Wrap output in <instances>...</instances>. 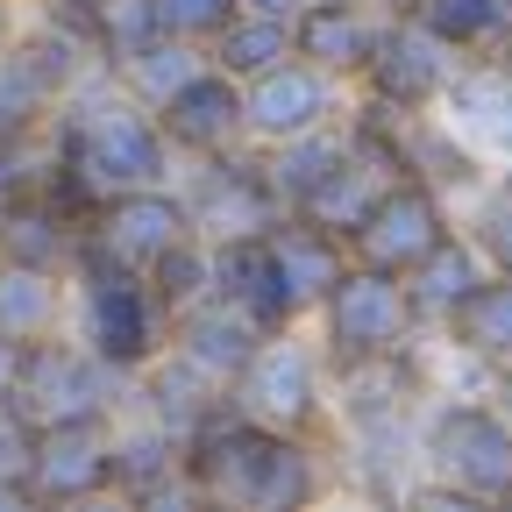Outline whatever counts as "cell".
<instances>
[{
  "label": "cell",
  "mask_w": 512,
  "mask_h": 512,
  "mask_svg": "<svg viewBox=\"0 0 512 512\" xmlns=\"http://www.w3.org/2000/svg\"><path fill=\"white\" fill-rule=\"evenodd\" d=\"M320 320H328V356L335 363H363V356H384V349H406V335H413L406 285L392 271H370V264H349L335 278V292L320 299Z\"/></svg>",
  "instance_id": "cell-4"
},
{
  "label": "cell",
  "mask_w": 512,
  "mask_h": 512,
  "mask_svg": "<svg viewBox=\"0 0 512 512\" xmlns=\"http://www.w3.org/2000/svg\"><path fill=\"white\" fill-rule=\"evenodd\" d=\"M349 157V136H335L328 121L320 128H299V136H285V143H271V157H264V178H271V192H278V207L285 214H299L320 185L335 178V164Z\"/></svg>",
  "instance_id": "cell-20"
},
{
  "label": "cell",
  "mask_w": 512,
  "mask_h": 512,
  "mask_svg": "<svg viewBox=\"0 0 512 512\" xmlns=\"http://www.w3.org/2000/svg\"><path fill=\"white\" fill-rule=\"evenodd\" d=\"M491 264H484V249L470 242V235H456V228H448L427 256H420V264L399 278L406 285V306H413V320H448V313H456L463 299H470V285L484 278Z\"/></svg>",
  "instance_id": "cell-18"
},
{
  "label": "cell",
  "mask_w": 512,
  "mask_h": 512,
  "mask_svg": "<svg viewBox=\"0 0 512 512\" xmlns=\"http://www.w3.org/2000/svg\"><path fill=\"white\" fill-rule=\"evenodd\" d=\"M114 484V434L107 420H50L29 448V491L36 498H100Z\"/></svg>",
  "instance_id": "cell-10"
},
{
  "label": "cell",
  "mask_w": 512,
  "mask_h": 512,
  "mask_svg": "<svg viewBox=\"0 0 512 512\" xmlns=\"http://www.w3.org/2000/svg\"><path fill=\"white\" fill-rule=\"evenodd\" d=\"M228 392H235V406L249 420H264L278 434H306L313 413H320V363H313L306 342H292L278 328V335L256 342V356L242 363V377L228 384Z\"/></svg>",
  "instance_id": "cell-6"
},
{
  "label": "cell",
  "mask_w": 512,
  "mask_h": 512,
  "mask_svg": "<svg viewBox=\"0 0 512 512\" xmlns=\"http://www.w3.org/2000/svg\"><path fill=\"white\" fill-rule=\"evenodd\" d=\"M157 128H164L171 150H192V157L235 150V136H242V79H228L221 64H200V72L157 107Z\"/></svg>",
  "instance_id": "cell-12"
},
{
  "label": "cell",
  "mask_w": 512,
  "mask_h": 512,
  "mask_svg": "<svg viewBox=\"0 0 512 512\" xmlns=\"http://www.w3.org/2000/svg\"><path fill=\"white\" fill-rule=\"evenodd\" d=\"M114 72H121V93H136V100L157 114V107H164L192 72H200V57H192V43H185V36H157V43H143L136 57H121Z\"/></svg>",
  "instance_id": "cell-25"
},
{
  "label": "cell",
  "mask_w": 512,
  "mask_h": 512,
  "mask_svg": "<svg viewBox=\"0 0 512 512\" xmlns=\"http://www.w3.org/2000/svg\"><path fill=\"white\" fill-rule=\"evenodd\" d=\"M86 235H93L107 256H121L128 271H150L171 242L192 235V214H185L178 192H164V185H128V192H107V200L93 207Z\"/></svg>",
  "instance_id": "cell-9"
},
{
  "label": "cell",
  "mask_w": 512,
  "mask_h": 512,
  "mask_svg": "<svg viewBox=\"0 0 512 512\" xmlns=\"http://www.w3.org/2000/svg\"><path fill=\"white\" fill-rule=\"evenodd\" d=\"M264 242H271V264H278V278H285V292H292L299 313L320 306L335 292V278L349 271V242L328 235L320 221H306V214H278L264 228Z\"/></svg>",
  "instance_id": "cell-14"
},
{
  "label": "cell",
  "mask_w": 512,
  "mask_h": 512,
  "mask_svg": "<svg viewBox=\"0 0 512 512\" xmlns=\"http://www.w3.org/2000/svg\"><path fill=\"white\" fill-rule=\"evenodd\" d=\"M171 320H178V356H185V363H200V370L221 384V392L242 377V363L256 356V342H264V328H256L242 306L214 299V292H207V299H192V306L171 313Z\"/></svg>",
  "instance_id": "cell-15"
},
{
  "label": "cell",
  "mask_w": 512,
  "mask_h": 512,
  "mask_svg": "<svg viewBox=\"0 0 512 512\" xmlns=\"http://www.w3.org/2000/svg\"><path fill=\"white\" fill-rule=\"evenodd\" d=\"M292 57V22L285 15H256V8H242L221 36H214V64L228 79H256V72H271V64H285Z\"/></svg>",
  "instance_id": "cell-23"
},
{
  "label": "cell",
  "mask_w": 512,
  "mask_h": 512,
  "mask_svg": "<svg viewBox=\"0 0 512 512\" xmlns=\"http://www.w3.org/2000/svg\"><path fill=\"white\" fill-rule=\"evenodd\" d=\"M448 235V207L427 178H392L370 200V214L349 228V264H370V271H392L406 278L420 256Z\"/></svg>",
  "instance_id": "cell-5"
},
{
  "label": "cell",
  "mask_w": 512,
  "mask_h": 512,
  "mask_svg": "<svg viewBox=\"0 0 512 512\" xmlns=\"http://www.w3.org/2000/svg\"><path fill=\"white\" fill-rule=\"evenodd\" d=\"M406 15L434 29L448 50H505L512 43V0H406Z\"/></svg>",
  "instance_id": "cell-21"
},
{
  "label": "cell",
  "mask_w": 512,
  "mask_h": 512,
  "mask_svg": "<svg viewBox=\"0 0 512 512\" xmlns=\"http://www.w3.org/2000/svg\"><path fill=\"white\" fill-rule=\"evenodd\" d=\"M235 15H242V0H157L164 36H185V43H214Z\"/></svg>",
  "instance_id": "cell-29"
},
{
  "label": "cell",
  "mask_w": 512,
  "mask_h": 512,
  "mask_svg": "<svg viewBox=\"0 0 512 512\" xmlns=\"http://www.w3.org/2000/svg\"><path fill=\"white\" fill-rule=\"evenodd\" d=\"M164 22H157V0H93V50L114 72L121 57H136L143 43H157Z\"/></svg>",
  "instance_id": "cell-27"
},
{
  "label": "cell",
  "mask_w": 512,
  "mask_h": 512,
  "mask_svg": "<svg viewBox=\"0 0 512 512\" xmlns=\"http://www.w3.org/2000/svg\"><path fill=\"white\" fill-rule=\"evenodd\" d=\"M22 505H36V491L15 484V477H0V512H22Z\"/></svg>",
  "instance_id": "cell-31"
},
{
  "label": "cell",
  "mask_w": 512,
  "mask_h": 512,
  "mask_svg": "<svg viewBox=\"0 0 512 512\" xmlns=\"http://www.w3.org/2000/svg\"><path fill=\"white\" fill-rule=\"evenodd\" d=\"M79 249V221L64 214L50 192H15L0 200V264H29V271H64Z\"/></svg>",
  "instance_id": "cell-17"
},
{
  "label": "cell",
  "mask_w": 512,
  "mask_h": 512,
  "mask_svg": "<svg viewBox=\"0 0 512 512\" xmlns=\"http://www.w3.org/2000/svg\"><path fill=\"white\" fill-rule=\"evenodd\" d=\"M242 8H256V15H285V22H292L306 0H242Z\"/></svg>",
  "instance_id": "cell-32"
},
{
  "label": "cell",
  "mask_w": 512,
  "mask_h": 512,
  "mask_svg": "<svg viewBox=\"0 0 512 512\" xmlns=\"http://www.w3.org/2000/svg\"><path fill=\"white\" fill-rule=\"evenodd\" d=\"M143 370H150V420H157V427H171L178 441H185L192 427H200V420L221 406V384H214L200 363H185L178 349H171L164 363L150 356Z\"/></svg>",
  "instance_id": "cell-22"
},
{
  "label": "cell",
  "mask_w": 512,
  "mask_h": 512,
  "mask_svg": "<svg viewBox=\"0 0 512 512\" xmlns=\"http://www.w3.org/2000/svg\"><path fill=\"white\" fill-rule=\"evenodd\" d=\"M420 456L441 470V484H456L463 498L512 505V420L484 399H448L427 420Z\"/></svg>",
  "instance_id": "cell-2"
},
{
  "label": "cell",
  "mask_w": 512,
  "mask_h": 512,
  "mask_svg": "<svg viewBox=\"0 0 512 512\" xmlns=\"http://www.w3.org/2000/svg\"><path fill=\"white\" fill-rule=\"evenodd\" d=\"M363 79H370V100L377 107H399V114H420L448 93L456 79V50H448L434 29H420L413 15H392L377 29L370 57H363Z\"/></svg>",
  "instance_id": "cell-7"
},
{
  "label": "cell",
  "mask_w": 512,
  "mask_h": 512,
  "mask_svg": "<svg viewBox=\"0 0 512 512\" xmlns=\"http://www.w3.org/2000/svg\"><path fill=\"white\" fill-rule=\"evenodd\" d=\"M328 114H335V79L320 72V64H306V57H285V64H271V72L242 79V128L264 136V143H285V136H299V128H320Z\"/></svg>",
  "instance_id": "cell-11"
},
{
  "label": "cell",
  "mask_w": 512,
  "mask_h": 512,
  "mask_svg": "<svg viewBox=\"0 0 512 512\" xmlns=\"http://www.w3.org/2000/svg\"><path fill=\"white\" fill-rule=\"evenodd\" d=\"M185 214H192V235L221 242V235H264L285 207H278V192H271V178H264L256 157L207 150V171H200V185H192Z\"/></svg>",
  "instance_id": "cell-8"
},
{
  "label": "cell",
  "mask_w": 512,
  "mask_h": 512,
  "mask_svg": "<svg viewBox=\"0 0 512 512\" xmlns=\"http://www.w3.org/2000/svg\"><path fill=\"white\" fill-rule=\"evenodd\" d=\"M470 242L484 249L491 271H512V185H498L491 200L477 207V235H470Z\"/></svg>",
  "instance_id": "cell-30"
},
{
  "label": "cell",
  "mask_w": 512,
  "mask_h": 512,
  "mask_svg": "<svg viewBox=\"0 0 512 512\" xmlns=\"http://www.w3.org/2000/svg\"><path fill=\"white\" fill-rule=\"evenodd\" d=\"M114 384L121 370H107L86 342H22V363H15V384H8V406L29 420V427H50V420H107L114 406Z\"/></svg>",
  "instance_id": "cell-3"
},
{
  "label": "cell",
  "mask_w": 512,
  "mask_h": 512,
  "mask_svg": "<svg viewBox=\"0 0 512 512\" xmlns=\"http://www.w3.org/2000/svg\"><path fill=\"white\" fill-rule=\"evenodd\" d=\"M207 256H214V299L242 306L264 335H278V328L299 320V306H292V292H285V278L271 264L264 235H221V242H207Z\"/></svg>",
  "instance_id": "cell-13"
},
{
  "label": "cell",
  "mask_w": 512,
  "mask_h": 512,
  "mask_svg": "<svg viewBox=\"0 0 512 512\" xmlns=\"http://www.w3.org/2000/svg\"><path fill=\"white\" fill-rule=\"evenodd\" d=\"M50 100H57V93H50V79L36 72V64H29V50H22V43L0 50V136H22V128H36Z\"/></svg>",
  "instance_id": "cell-28"
},
{
  "label": "cell",
  "mask_w": 512,
  "mask_h": 512,
  "mask_svg": "<svg viewBox=\"0 0 512 512\" xmlns=\"http://www.w3.org/2000/svg\"><path fill=\"white\" fill-rule=\"evenodd\" d=\"M143 285L157 292V306H164V313H185L192 299H207V292H214V256H207V242H200V235L171 242L157 264L143 271Z\"/></svg>",
  "instance_id": "cell-26"
},
{
  "label": "cell",
  "mask_w": 512,
  "mask_h": 512,
  "mask_svg": "<svg viewBox=\"0 0 512 512\" xmlns=\"http://www.w3.org/2000/svg\"><path fill=\"white\" fill-rule=\"evenodd\" d=\"M441 328H448V342H456L463 356L512 370V271H484L470 285V299L448 313Z\"/></svg>",
  "instance_id": "cell-19"
},
{
  "label": "cell",
  "mask_w": 512,
  "mask_h": 512,
  "mask_svg": "<svg viewBox=\"0 0 512 512\" xmlns=\"http://www.w3.org/2000/svg\"><path fill=\"white\" fill-rule=\"evenodd\" d=\"M370 43H377V22L363 15V0H306V8L292 15V57L320 64L328 79L363 72Z\"/></svg>",
  "instance_id": "cell-16"
},
{
  "label": "cell",
  "mask_w": 512,
  "mask_h": 512,
  "mask_svg": "<svg viewBox=\"0 0 512 512\" xmlns=\"http://www.w3.org/2000/svg\"><path fill=\"white\" fill-rule=\"evenodd\" d=\"M72 271H79V335L107 370H143L164 349V306L143 285V271H128L121 256H107L86 228L72 249Z\"/></svg>",
  "instance_id": "cell-1"
},
{
  "label": "cell",
  "mask_w": 512,
  "mask_h": 512,
  "mask_svg": "<svg viewBox=\"0 0 512 512\" xmlns=\"http://www.w3.org/2000/svg\"><path fill=\"white\" fill-rule=\"evenodd\" d=\"M50 328H57V271L0 264V335H8V342H36Z\"/></svg>",
  "instance_id": "cell-24"
}]
</instances>
